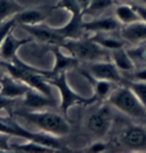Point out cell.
Wrapping results in <instances>:
<instances>
[{"label": "cell", "mask_w": 146, "mask_h": 153, "mask_svg": "<svg viewBox=\"0 0 146 153\" xmlns=\"http://www.w3.org/2000/svg\"><path fill=\"white\" fill-rule=\"evenodd\" d=\"M23 103L25 106L29 108H46V107H53L55 106V100L54 98L48 97L41 92L29 89L23 97Z\"/></svg>", "instance_id": "15"}, {"label": "cell", "mask_w": 146, "mask_h": 153, "mask_svg": "<svg viewBox=\"0 0 146 153\" xmlns=\"http://www.w3.org/2000/svg\"><path fill=\"white\" fill-rule=\"evenodd\" d=\"M114 17L121 25H126L141 20L133 5L125 3L116 5L114 9Z\"/></svg>", "instance_id": "18"}, {"label": "cell", "mask_w": 146, "mask_h": 153, "mask_svg": "<svg viewBox=\"0 0 146 153\" xmlns=\"http://www.w3.org/2000/svg\"><path fill=\"white\" fill-rule=\"evenodd\" d=\"M82 15L73 14L72 18L64 27L57 28L56 31L65 39H78V36L81 35L82 28Z\"/></svg>", "instance_id": "17"}, {"label": "cell", "mask_w": 146, "mask_h": 153, "mask_svg": "<svg viewBox=\"0 0 146 153\" xmlns=\"http://www.w3.org/2000/svg\"><path fill=\"white\" fill-rule=\"evenodd\" d=\"M120 37L124 42L132 45L146 42V23L139 20L122 25L120 28Z\"/></svg>", "instance_id": "9"}, {"label": "cell", "mask_w": 146, "mask_h": 153, "mask_svg": "<svg viewBox=\"0 0 146 153\" xmlns=\"http://www.w3.org/2000/svg\"><path fill=\"white\" fill-rule=\"evenodd\" d=\"M12 150L20 152H28V153H44V152H53L56 151L55 149L51 148L49 146H46L44 144L35 142V141H28L24 144H16L11 145Z\"/></svg>", "instance_id": "22"}, {"label": "cell", "mask_w": 146, "mask_h": 153, "mask_svg": "<svg viewBox=\"0 0 146 153\" xmlns=\"http://www.w3.org/2000/svg\"><path fill=\"white\" fill-rule=\"evenodd\" d=\"M23 29L27 31L31 36L38 39L39 41L49 43V44H62L65 38L57 32L56 29L44 27L41 24L38 25H23Z\"/></svg>", "instance_id": "11"}, {"label": "cell", "mask_w": 146, "mask_h": 153, "mask_svg": "<svg viewBox=\"0 0 146 153\" xmlns=\"http://www.w3.org/2000/svg\"><path fill=\"white\" fill-rule=\"evenodd\" d=\"M14 25H16V22H15V20H14V18H12L1 26V28H0V44H1V41H2V39L4 38V36L6 35L9 31L13 29Z\"/></svg>", "instance_id": "29"}, {"label": "cell", "mask_w": 146, "mask_h": 153, "mask_svg": "<svg viewBox=\"0 0 146 153\" xmlns=\"http://www.w3.org/2000/svg\"><path fill=\"white\" fill-rule=\"evenodd\" d=\"M2 77H3V75H2V72H1V69H0V79L2 78Z\"/></svg>", "instance_id": "35"}, {"label": "cell", "mask_w": 146, "mask_h": 153, "mask_svg": "<svg viewBox=\"0 0 146 153\" xmlns=\"http://www.w3.org/2000/svg\"><path fill=\"white\" fill-rule=\"evenodd\" d=\"M90 39L109 51L124 47V43H125L123 40H119L115 38V37L103 35V33H95V35L91 37Z\"/></svg>", "instance_id": "21"}, {"label": "cell", "mask_w": 146, "mask_h": 153, "mask_svg": "<svg viewBox=\"0 0 146 153\" xmlns=\"http://www.w3.org/2000/svg\"><path fill=\"white\" fill-rule=\"evenodd\" d=\"M12 31V30H11ZM11 31H9L4 38L2 39L1 44H0V56L1 58L7 61V60L13 59L16 56L17 50L21 47L22 45L26 44L30 42L31 39H16L14 38L11 34Z\"/></svg>", "instance_id": "14"}, {"label": "cell", "mask_w": 146, "mask_h": 153, "mask_svg": "<svg viewBox=\"0 0 146 153\" xmlns=\"http://www.w3.org/2000/svg\"><path fill=\"white\" fill-rule=\"evenodd\" d=\"M0 83H1L0 95L12 100L15 98L23 97L25 93L30 89V87H28L26 84L13 78L10 75L2 77L0 79Z\"/></svg>", "instance_id": "12"}, {"label": "cell", "mask_w": 146, "mask_h": 153, "mask_svg": "<svg viewBox=\"0 0 146 153\" xmlns=\"http://www.w3.org/2000/svg\"><path fill=\"white\" fill-rule=\"evenodd\" d=\"M114 82L108 81V80H95L94 82V92L97 99L99 98H107L113 90L112 85Z\"/></svg>", "instance_id": "25"}, {"label": "cell", "mask_w": 146, "mask_h": 153, "mask_svg": "<svg viewBox=\"0 0 146 153\" xmlns=\"http://www.w3.org/2000/svg\"><path fill=\"white\" fill-rule=\"evenodd\" d=\"M106 149V144L104 142H101V141H96V142L92 143L91 145L87 148L88 152H95V153H99V152H103Z\"/></svg>", "instance_id": "31"}, {"label": "cell", "mask_w": 146, "mask_h": 153, "mask_svg": "<svg viewBox=\"0 0 146 153\" xmlns=\"http://www.w3.org/2000/svg\"><path fill=\"white\" fill-rule=\"evenodd\" d=\"M50 83V85H54L55 87L58 89L59 94H60V108L63 111L64 116L67 114V110L70 106L76 105V104H84L88 105L91 103H94L97 100L96 96H94L90 99L84 98L80 96L74 92L72 89L70 88L68 81L66 79V72H59V73L52 74L51 75V78L47 80Z\"/></svg>", "instance_id": "5"}, {"label": "cell", "mask_w": 146, "mask_h": 153, "mask_svg": "<svg viewBox=\"0 0 146 153\" xmlns=\"http://www.w3.org/2000/svg\"><path fill=\"white\" fill-rule=\"evenodd\" d=\"M113 4H114V0H91L89 6H88L85 12L87 13L100 12V11H103L107 9L108 7L112 6Z\"/></svg>", "instance_id": "27"}, {"label": "cell", "mask_w": 146, "mask_h": 153, "mask_svg": "<svg viewBox=\"0 0 146 153\" xmlns=\"http://www.w3.org/2000/svg\"><path fill=\"white\" fill-rule=\"evenodd\" d=\"M87 129L96 137H103L109 132L112 125V114L109 107L103 106L89 115L86 122Z\"/></svg>", "instance_id": "7"}, {"label": "cell", "mask_w": 146, "mask_h": 153, "mask_svg": "<svg viewBox=\"0 0 146 153\" xmlns=\"http://www.w3.org/2000/svg\"><path fill=\"white\" fill-rule=\"evenodd\" d=\"M110 59L121 72H132L136 69V65L130 57L127 49L124 47L110 51Z\"/></svg>", "instance_id": "16"}, {"label": "cell", "mask_w": 146, "mask_h": 153, "mask_svg": "<svg viewBox=\"0 0 146 153\" xmlns=\"http://www.w3.org/2000/svg\"><path fill=\"white\" fill-rule=\"evenodd\" d=\"M76 1H77V3L79 4V6H80V8H81L82 12L84 13L85 11H86L87 8H88V6H89L91 0H76Z\"/></svg>", "instance_id": "34"}, {"label": "cell", "mask_w": 146, "mask_h": 153, "mask_svg": "<svg viewBox=\"0 0 146 153\" xmlns=\"http://www.w3.org/2000/svg\"><path fill=\"white\" fill-rule=\"evenodd\" d=\"M13 60L14 61L12 63L4 61L0 63V65L3 66L8 72V74L13 78L23 82L31 89L41 92L48 97L54 98L50 87V83L47 80H45L41 74L31 69L30 67H27L24 63L19 61L16 58V56L14 57Z\"/></svg>", "instance_id": "2"}, {"label": "cell", "mask_w": 146, "mask_h": 153, "mask_svg": "<svg viewBox=\"0 0 146 153\" xmlns=\"http://www.w3.org/2000/svg\"><path fill=\"white\" fill-rule=\"evenodd\" d=\"M55 7L64 8V9L70 11L72 13V15L73 14H79V15H82L83 14L81 8H80L79 4L77 3L76 0H60Z\"/></svg>", "instance_id": "28"}, {"label": "cell", "mask_w": 146, "mask_h": 153, "mask_svg": "<svg viewBox=\"0 0 146 153\" xmlns=\"http://www.w3.org/2000/svg\"><path fill=\"white\" fill-rule=\"evenodd\" d=\"M13 18L16 24H20L22 26L23 25H38L44 21L45 14L40 10L30 9L17 12Z\"/></svg>", "instance_id": "19"}, {"label": "cell", "mask_w": 146, "mask_h": 153, "mask_svg": "<svg viewBox=\"0 0 146 153\" xmlns=\"http://www.w3.org/2000/svg\"><path fill=\"white\" fill-rule=\"evenodd\" d=\"M121 142L131 150L146 149V130L141 126H129L123 131Z\"/></svg>", "instance_id": "10"}, {"label": "cell", "mask_w": 146, "mask_h": 153, "mask_svg": "<svg viewBox=\"0 0 146 153\" xmlns=\"http://www.w3.org/2000/svg\"><path fill=\"white\" fill-rule=\"evenodd\" d=\"M16 116L32 124L43 133L59 137L70 132V125L62 115L51 111L35 110L17 112Z\"/></svg>", "instance_id": "1"}, {"label": "cell", "mask_w": 146, "mask_h": 153, "mask_svg": "<svg viewBox=\"0 0 146 153\" xmlns=\"http://www.w3.org/2000/svg\"><path fill=\"white\" fill-rule=\"evenodd\" d=\"M133 6L136 9L137 13H138L140 19L146 23V4L136 3V4H133Z\"/></svg>", "instance_id": "33"}, {"label": "cell", "mask_w": 146, "mask_h": 153, "mask_svg": "<svg viewBox=\"0 0 146 153\" xmlns=\"http://www.w3.org/2000/svg\"><path fill=\"white\" fill-rule=\"evenodd\" d=\"M107 100L112 107L132 119H146L145 107L127 85L113 89Z\"/></svg>", "instance_id": "3"}, {"label": "cell", "mask_w": 146, "mask_h": 153, "mask_svg": "<svg viewBox=\"0 0 146 153\" xmlns=\"http://www.w3.org/2000/svg\"><path fill=\"white\" fill-rule=\"evenodd\" d=\"M133 80H138V81H144L146 82V66L141 67L138 70H134L133 72Z\"/></svg>", "instance_id": "32"}, {"label": "cell", "mask_w": 146, "mask_h": 153, "mask_svg": "<svg viewBox=\"0 0 146 153\" xmlns=\"http://www.w3.org/2000/svg\"><path fill=\"white\" fill-rule=\"evenodd\" d=\"M54 56H55V65L52 70V74L59 73V72H66L67 69L74 68L78 65L79 60L73 56H67L59 50L58 47H56L53 50Z\"/></svg>", "instance_id": "20"}, {"label": "cell", "mask_w": 146, "mask_h": 153, "mask_svg": "<svg viewBox=\"0 0 146 153\" xmlns=\"http://www.w3.org/2000/svg\"><path fill=\"white\" fill-rule=\"evenodd\" d=\"M86 69L97 80H108V81L117 83L122 79L121 73H120L121 71L116 67L111 59L89 62Z\"/></svg>", "instance_id": "8"}, {"label": "cell", "mask_w": 146, "mask_h": 153, "mask_svg": "<svg viewBox=\"0 0 146 153\" xmlns=\"http://www.w3.org/2000/svg\"><path fill=\"white\" fill-rule=\"evenodd\" d=\"M9 135L5 134V133H2L0 132V151H10L12 150L11 148V144L9 143Z\"/></svg>", "instance_id": "30"}, {"label": "cell", "mask_w": 146, "mask_h": 153, "mask_svg": "<svg viewBox=\"0 0 146 153\" xmlns=\"http://www.w3.org/2000/svg\"><path fill=\"white\" fill-rule=\"evenodd\" d=\"M121 24L118 22L115 17H101L91 21L82 23L83 30L94 33H108L117 30L120 28Z\"/></svg>", "instance_id": "13"}, {"label": "cell", "mask_w": 146, "mask_h": 153, "mask_svg": "<svg viewBox=\"0 0 146 153\" xmlns=\"http://www.w3.org/2000/svg\"><path fill=\"white\" fill-rule=\"evenodd\" d=\"M62 46L66 48L73 57L81 61L89 63L110 59V51L91 39H65Z\"/></svg>", "instance_id": "4"}, {"label": "cell", "mask_w": 146, "mask_h": 153, "mask_svg": "<svg viewBox=\"0 0 146 153\" xmlns=\"http://www.w3.org/2000/svg\"><path fill=\"white\" fill-rule=\"evenodd\" d=\"M127 51L134 63H135V65L137 63L146 64V42L133 45V47L127 49Z\"/></svg>", "instance_id": "24"}, {"label": "cell", "mask_w": 146, "mask_h": 153, "mask_svg": "<svg viewBox=\"0 0 146 153\" xmlns=\"http://www.w3.org/2000/svg\"><path fill=\"white\" fill-rule=\"evenodd\" d=\"M0 132L9 135V136L15 135V136L22 137L28 141H35V142L49 146L55 150H58L60 148V143L58 140L54 138L55 136L46 133L43 134V132L42 133H33L15 123H6L0 121Z\"/></svg>", "instance_id": "6"}, {"label": "cell", "mask_w": 146, "mask_h": 153, "mask_svg": "<svg viewBox=\"0 0 146 153\" xmlns=\"http://www.w3.org/2000/svg\"><path fill=\"white\" fill-rule=\"evenodd\" d=\"M17 12H19L18 7L11 0H0V20L6 19Z\"/></svg>", "instance_id": "26"}, {"label": "cell", "mask_w": 146, "mask_h": 153, "mask_svg": "<svg viewBox=\"0 0 146 153\" xmlns=\"http://www.w3.org/2000/svg\"><path fill=\"white\" fill-rule=\"evenodd\" d=\"M127 86L132 90L135 96L138 98V100L146 109V82L132 79L128 81Z\"/></svg>", "instance_id": "23"}]
</instances>
